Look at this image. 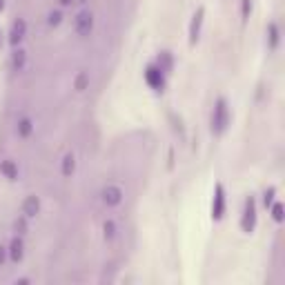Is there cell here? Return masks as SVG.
<instances>
[{
	"mask_svg": "<svg viewBox=\"0 0 285 285\" xmlns=\"http://www.w3.org/2000/svg\"><path fill=\"white\" fill-rule=\"evenodd\" d=\"M87 82H89V78H87V74H78V78H76V82H74L76 91H82V89H85Z\"/></svg>",
	"mask_w": 285,
	"mask_h": 285,
	"instance_id": "16",
	"label": "cell"
},
{
	"mask_svg": "<svg viewBox=\"0 0 285 285\" xmlns=\"http://www.w3.org/2000/svg\"><path fill=\"white\" fill-rule=\"evenodd\" d=\"M0 172L7 176L9 180H16L18 178V167L14 165V160H5V163H0Z\"/></svg>",
	"mask_w": 285,
	"mask_h": 285,
	"instance_id": "10",
	"label": "cell"
},
{
	"mask_svg": "<svg viewBox=\"0 0 285 285\" xmlns=\"http://www.w3.org/2000/svg\"><path fill=\"white\" fill-rule=\"evenodd\" d=\"M254 225H256V205H254V199H247L245 203V212H243V221H241V227L243 232H250L254 230Z\"/></svg>",
	"mask_w": 285,
	"mask_h": 285,
	"instance_id": "3",
	"label": "cell"
},
{
	"mask_svg": "<svg viewBox=\"0 0 285 285\" xmlns=\"http://www.w3.org/2000/svg\"><path fill=\"white\" fill-rule=\"evenodd\" d=\"M25 60H27V56H25V51H23V49H18L16 54H14V58H12V67H14V69H16V71H20V69H23V67H25Z\"/></svg>",
	"mask_w": 285,
	"mask_h": 285,
	"instance_id": "14",
	"label": "cell"
},
{
	"mask_svg": "<svg viewBox=\"0 0 285 285\" xmlns=\"http://www.w3.org/2000/svg\"><path fill=\"white\" fill-rule=\"evenodd\" d=\"M32 129H34V125H32V121H29V118H20V121H18L16 132H18L20 138H27L29 134H32Z\"/></svg>",
	"mask_w": 285,
	"mask_h": 285,
	"instance_id": "11",
	"label": "cell"
},
{
	"mask_svg": "<svg viewBox=\"0 0 285 285\" xmlns=\"http://www.w3.org/2000/svg\"><path fill=\"white\" fill-rule=\"evenodd\" d=\"M60 18H63V16H60V12H51L47 23L51 25V27H58V25H60Z\"/></svg>",
	"mask_w": 285,
	"mask_h": 285,
	"instance_id": "18",
	"label": "cell"
},
{
	"mask_svg": "<svg viewBox=\"0 0 285 285\" xmlns=\"http://www.w3.org/2000/svg\"><path fill=\"white\" fill-rule=\"evenodd\" d=\"M3 263H5V247L0 245V265H3Z\"/></svg>",
	"mask_w": 285,
	"mask_h": 285,
	"instance_id": "22",
	"label": "cell"
},
{
	"mask_svg": "<svg viewBox=\"0 0 285 285\" xmlns=\"http://www.w3.org/2000/svg\"><path fill=\"white\" fill-rule=\"evenodd\" d=\"M74 29L80 38H87L91 34V29H94V16H91V12H80L74 20Z\"/></svg>",
	"mask_w": 285,
	"mask_h": 285,
	"instance_id": "2",
	"label": "cell"
},
{
	"mask_svg": "<svg viewBox=\"0 0 285 285\" xmlns=\"http://www.w3.org/2000/svg\"><path fill=\"white\" fill-rule=\"evenodd\" d=\"M74 0H60V5H71Z\"/></svg>",
	"mask_w": 285,
	"mask_h": 285,
	"instance_id": "23",
	"label": "cell"
},
{
	"mask_svg": "<svg viewBox=\"0 0 285 285\" xmlns=\"http://www.w3.org/2000/svg\"><path fill=\"white\" fill-rule=\"evenodd\" d=\"M252 14V3L250 0H243V20H247Z\"/></svg>",
	"mask_w": 285,
	"mask_h": 285,
	"instance_id": "20",
	"label": "cell"
},
{
	"mask_svg": "<svg viewBox=\"0 0 285 285\" xmlns=\"http://www.w3.org/2000/svg\"><path fill=\"white\" fill-rule=\"evenodd\" d=\"M272 216H274V221H283V207H281V203H276L272 207Z\"/></svg>",
	"mask_w": 285,
	"mask_h": 285,
	"instance_id": "19",
	"label": "cell"
},
{
	"mask_svg": "<svg viewBox=\"0 0 285 285\" xmlns=\"http://www.w3.org/2000/svg\"><path fill=\"white\" fill-rule=\"evenodd\" d=\"M40 212V201L36 199V196H27L23 203V214L27 216V219H32V216H36Z\"/></svg>",
	"mask_w": 285,
	"mask_h": 285,
	"instance_id": "9",
	"label": "cell"
},
{
	"mask_svg": "<svg viewBox=\"0 0 285 285\" xmlns=\"http://www.w3.org/2000/svg\"><path fill=\"white\" fill-rule=\"evenodd\" d=\"M163 69H158V67H149L147 71H145V80H147L149 87H154V89H163V74H160Z\"/></svg>",
	"mask_w": 285,
	"mask_h": 285,
	"instance_id": "8",
	"label": "cell"
},
{
	"mask_svg": "<svg viewBox=\"0 0 285 285\" xmlns=\"http://www.w3.org/2000/svg\"><path fill=\"white\" fill-rule=\"evenodd\" d=\"M223 214H225V189H223V185H216L214 203H212V216L219 221L223 219Z\"/></svg>",
	"mask_w": 285,
	"mask_h": 285,
	"instance_id": "4",
	"label": "cell"
},
{
	"mask_svg": "<svg viewBox=\"0 0 285 285\" xmlns=\"http://www.w3.org/2000/svg\"><path fill=\"white\" fill-rule=\"evenodd\" d=\"M123 201V192L121 187H116V185H107L105 189H103V203H105L107 207H116L121 205Z\"/></svg>",
	"mask_w": 285,
	"mask_h": 285,
	"instance_id": "5",
	"label": "cell"
},
{
	"mask_svg": "<svg viewBox=\"0 0 285 285\" xmlns=\"http://www.w3.org/2000/svg\"><path fill=\"white\" fill-rule=\"evenodd\" d=\"M230 125V107L227 103L219 98L216 101V107H214V114H212V132L214 134H223Z\"/></svg>",
	"mask_w": 285,
	"mask_h": 285,
	"instance_id": "1",
	"label": "cell"
},
{
	"mask_svg": "<svg viewBox=\"0 0 285 285\" xmlns=\"http://www.w3.org/2000/svg\"><path fill=\"white\" fill-rule=\"evenodd\" d=\"M0 9H3V0H0Z\"/></svg>",
	"mask_w": 285,
	"mask_h": 285,
	"instance_id": "24",
	"label": "cell"
},
{
	"mask_svg": "<svg viewBox=\"0 0 285 285\" xmlns=\"http://www.w3.org/2000/svg\"><path fill=\"white\" fill-rule=\"evenodd\" d=\"M9 254H12V261H23V241H20V238H14L12 241V250H9Z\"/></svg>",
	"mask_w": 285,
	"mask_h": 285,
	"instance_id": "12",
	"label": "cell"
},
{
	"mask_svg": "<svg viewBox=\"0 0 285 285\" xmlns=\"http://www.w3.org/2000/svg\"><path fill=\"white\" fill-rule=\"evenodd\" d=\"M267 32H269V47H276V45H278V27H276V25H269V27H267Z\"/></svg>",
	"mask_w": 285,
	"mask_h": 285,
	"instance_id": "15",
	"label": "cell"
},
{
	"mask_svg": "<svg viewBox=\"0 0 285 285\" xmlns=\"http://www.w3.org/2000/svg\"><path fill=\"white\" fill-rule=\"evenodd\" d=\"M25 34H27V23H25L23 18H18L16 23L12 25V32H9V43H12V45H18L20 40L25 38Z\"/></svg>",
	"mask_w": 285,
	"mask_h": 285,
	"instance_id": "7",
	"label": "cell"
},
{
	"mask_svg": "<svg viewBox=\"0 0 285 285\" xmlns=\"http://www.w3.org/2000/svg\"><path fill=\"white\" fill-rule=\"evenodd\" d=\"M203 16H205V9L201 7L199 12L194 14V18H192L189 23V43L194 45L196 40H199V34H201V25H203Z\"/></svg>",
	"mask_w": 285,
	"mask_h": 285,
	"instance_id": "6",
	"label": "cell"
},
{
	"mask_svg": "<svg viewBox=\"0 0 285 285\" xmlns=\"http://www.w3.org/2000/svg\"><path fill=\"white\" fill-rule=\"evenodd\" d=\"M272 196H274V189H269L267 194H265V205H269V203H272Z\"/></svg>",
	"mask_w": 285,
	"mask_h": 285,
	"instance_id": "21",
	"label": "cell"
},
{
	"mask_svg": "<svg viewBox=\"0 0 285 285\" xmlns=\"http://www.w3.org/2000/svg\"><path fill=\"white\" fill-rule=\"evenodd\" d=\"M76 169V160L71 154H67V156L63 158V167H60V172H63V176H71Z\"/></svg>",
	"mask_w": 285,
	"mask_h": 285,
	"instance_id": "13",
	"label": "cell"
},
{
	"mask_svg": "<svg viewBox=\"0 0 285 285\" xmlns=\"http://www.w3.org/2000/svg\"><path fill=\"white\" fill-rule=\"evenodd\" d=\"M103 230H105V238H110V241L116 236V225H114V221H107Z\"/></svg>",
	"mask_w": 285,
	"mask_h": 285,
	"instance_id": "17",
	"label": "cell"
}]
</instances>
